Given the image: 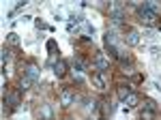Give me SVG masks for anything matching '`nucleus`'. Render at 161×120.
Here are the masks:
<instances>
[{"instance_id": "1a4fd4ad", "label": "nucleus", "mask_w": 161, "mask_h": 120, "mask_svg": "<svg viewBox=\"0 0 161 120\" xmlns=\"http://www.w3.org/2000/svg\"><path fill=\"white\" fill-rule=\"evenodd\" d=\"M90 79H92V86H95L97 90H105V77H103L101 71H92Z\"/></svg>"}, {"instance_id": "ddd939ff", "label": "nucleus", "mask_w": 161, "mask_h": 120, "mask_svg": "<svg viewBox=\"0 0 161 120\" xmlns=\"http://www.w3.org/2000/svg\"><path fill=\"white\" fill-rule=\"evenodd\" d=\"M116 92H118V99H120V101H125V99H127V96L131 95L133 90H131V86H129V84H120Z\"/></svg>"}, {"instance_id": "dca6fc26", "label": "nucleus", "mask_w": 161, "mask_h": 120, "mask_svg": "<svg viewBox=\"0 0 161 120\" xmlns=\"http://www.w3.org/2000/svg\"><path fill=\"white\" fill-rule=\"evenodd\" d=\"M45 49L50 52L52 56H54V54H60V52H56V41H54V39H50V41L45 43Z\"/></svg>"}, {"instance_id": "0eeeda50", "label": "nucleus", "mask_w": 161, "mask_h": 120, "mask_svg": "<svg viewBox=\"0 0 161 120\" xmlns=\"http://www.w3.org/2000/svg\"><path fill=\"white\" fill-rule=\"evenodd\" d=\"M73 103H75V92L69 86H64L60 90V105L62 107H69V105H73Z\"/></svg>"}, {"instance_id": "39448f33", "label": "nucleus", "mask_w": 161, "mask_h": 120, "mask_svg": "<svg viewBox=\"0 0 161 120\" xmlns=\"http://www.w3.org/2000/svg\"><path fill=\"white\" fill-rule=\"evenodd\" d=\"M2 101H4L9 107L17 109L22 105V90H19V88H7V95H4Z\"/></svg>"}, {"instance_id": "f3484780", "label": "nucleus", "mask_w": 161, "mask_h": 120, "mask_svg": "<svg viewBox=\"0 0 161 120\" xmlns=\"http://www.w3.org/2000/svg\"><path fill=\"white\" fill-rule=\"evenodd\" d=\"M37 28H47V24H45V22H41V19H37Z\"/></svg>"}, {"instance_id": "f257e3e1", "label": "nucleus", "mask_w": 161, "mask_h": 120, "mask_svg": "<svg viewBox=\"0 0 161 120\" xmlns=\"http://www.w3.org/2000/svg\"><path fill=\"white\" fill-rule=\"evenodd\" d=\"M159 116V105L155 99L150 96H144V103L140 105V112H137V118L140 120H155Z\"/></svg>"}, {"instance_id": "f03ea898", "label": "nucleus", "mask_w": 161, "mask_h": 120, "mask_svg": "<svg viewBox=\"0 0 161 120\" xmlns=\"http://www.w3.org/2000/svg\"><path fill=\"white\" fill-rule=\"evenodd\" d=\"M137 22L140 24H144V26H159V13H155V11H148V9H144V4L137 9Z\"/></svg>"}, {"instance_id": "4468645a", "label": "nucleus", "mask_w": 161, "mask_h": 120, "mask_svg": "<svg viewBox=\"0 0 161 120\" xmlns=\"http://www.w3.org/2000/svg\"><path fill=\"white\" fill-rule=\"evenodd\" d=\"M123 103L127 105V107H136V105H140V95H137V92H131Z\"/></svg>"}, {"instance_id": "9d476101", "label": "nucleus", "mask_w": 161, "mask_h": 120, "mask_svg": "<svg viewBox=\"0 0 161 120\" xmlns=\"http://www.w3.org/2000/svg\"><path fill=\"white\" fill-rule=\"evenodd\" d=\"M35 77H30V75H26V73H22V77H19V90L22 92H26V90H30L32 86H35Z\"/></svg>"}, {"instance_id": "20e7f679", "label": "nucleus", "mask_w": 161, "mask_h": 120, "mask_svg": "<svg viewBox=\"0 0 161 120\" xmlns=\"http://www.w3.org/2000/svg\"><path fill=\"white\" fill-rule=\"evenodd\" d=\"M108 69H110V58H108V54H105V52H95V56H92V71L105 73Z\"/></svg>"}, {"instance_id": "7ed1b4c3", "label": "nucleus", "mask_w": 161, "mask_h": 120, "mask_svg": "<svg viewBox=\"0 0 161 120\" xmlns=\"http://www.w3.org/2000/svg\"><path fill=\"white\" fill-rule=\"evenodd\" d=\"M103 43H105V49H108V54H110L112 58H120V54H123V49L118 47V43H116V35L114 32H105V39H103Z\"/></svg>"}, {"instance_id": "9b49d317", "label": "nucleus", "mask_w": 161, "mask_h": 120, "mask_svg": "<svg viewBox=\"0 0 161 120\" xmlns=\"http://www.w3.org/2000/svg\"><path fill=\"white\" fill-rule=\"evenodd\" d=\"M22 73H26V75H30V77H35V79H37L39 73H41V69H39L35 62H26L24 67H22Z\"/></svg>"}, {"instance_id": "f8f14e48", "label": "nucleus", "mask_w": 161, "mask_h": 120, "mask_svg": "<svg viewBox=\"0 0 161 120\" xmlns=\"http://www.w3.org/2000/svg\"><path fill=\"white\" fill-rule=\"evenodd\" d=\"M125 43H129V45H137V43H140V35H137L136 30H127V35H125Z\"/></svg>"}, {"instance_id": "423d86ee", "label": "nucleus", "mask_w": 161, "mask_h": 120, "mask_svg": "<svg viewBox=\"0 0 161 120\" xmlns=\"http://www.w3.org/2000/svg\"><path fill=\"white\" fill-rule=\"evenodd\" d=\"M110 17L114 24H123L125 22V4L123 2H110Z\"/></svg>"}, {"instance_id": "2eb2a0df", "label": "nucleus", "mask_w": 161, "mask_h": 120, "mask_svg": "<svg viewBox=\"0 0 161 120\" xmlns=\"http://www.w3.org/2000/svg\"><path fill=\"white\" fill-rule=\"evenodd\" d=\"M7 43L13 45V47H15V45H19V36L15 35V32H9V35H7Z\"/></svg>"}, {"instance_id": "6e6552de", "label": "nucleus", "mask_w": 161, "mask_h": 120, "mask_svg": "<svg viewBox=\"0 0 161 120\" xmlns=\"http://www.w3.org/2000/svg\"><path fill=\"white\" fill-rule=\"evenodd\" d=\"M52 67H54V75H56L58 79H62V77L67 75V71H69V67H67V62H64L62 58H58L56 62H54V64H52Z\"/></svg>"}]
</instances>
